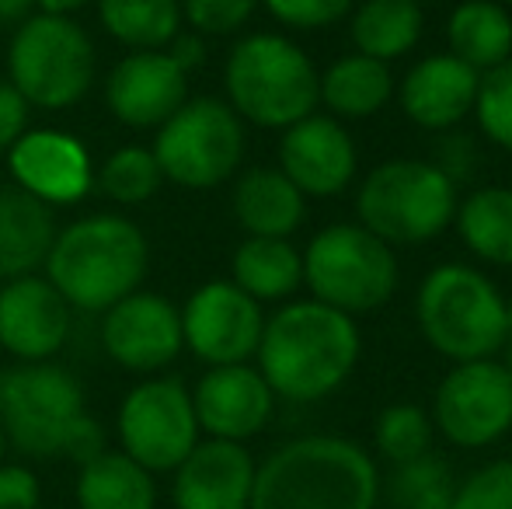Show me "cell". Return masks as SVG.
Instances as JSON below:
<instances>
[{
  "mask_svg": "<svg viewBox=\"0 0 512 509\" xmlns=\"http://www.w3.org/2000/svg\"><path fill=\"white\" fill-rule=\"evenodd\" d=\"M363 353L356 318L317 300H293L265 318L258 374L286 401H321L352 377Z\"/></svg>",
  "mask_w": 512,
  "mask_h": 509,
  "instance_id": "1",
  "label": "cell"
},
{
  "mask_svg": "<svg viewBox=\"0 0 512 509\" xmlns=\"http://www.w3.org/2000/svg\"><path fill=\"white\" fill-rule=\"evenodd\" d=\"M150 269V241L136 220L122 213H91L63 231L42 265L70 311L105 314L143 286Z\"/></svg>",
  "mask_w": 512,
  "mask_h": 509,
  "instance_id": "2",
  "label": "cell"
},
{
  "mask_svg": "<svg viewBox=\"0 0 512 509\" xmlns=\"http://www.w3.org/2000/svg\"><path fill=\"white\" fill-rule=\"evenodd\" d=\"M377 464L342 436H300L255 468L248 509H373Z\"/></svg>",
  "mask_w": 512,
  "mask_h": 509,
  "instance_id": "3",
  "label": "cell"
},
{
  "mask_svg": "<svg viewBox=\"0 0 512 509\" xmlns=\"http://www.w3.org/2000/svg\"><path fill=\"white\" fill-rule=\"evenodd\" d=\"M223 102L241 123L279 129L307 119L321 105V70L304 46L279 32H251L223 63Z\"/></svg>",
  "mask_w": 512,
  "mask_h": 509,
  "instance_id": "4",
  "label": "cell"
},
{
  "mask_svg": "<svg viewBox=\"0 0 512 509\" xmlns=\"http://www.w3.org/2000/svg\"><path fill=\"white\" fill-rule=\"evenodd\" d=\"M415 318L422 339L453 363L492 360L509 339L502 290L464 262H443L425 272Z\"/></svg>",
  "mask_w": 512,
  "mask_h": 509,
  "instance_id": "5",
  "label": "cell"
},
{
  "mask_svg": "<svg viewBox=\"0 0 512 509\" xmlns=\"http://www.w3.org/2000/svg\"><path fill=\"white\" fill-rule=\"evenodd\" d=\"M457 182L418 157H391L363 178L356 217L384 245H425L457 217Z\"/></svg>",
  "mask_w": 512,
  "mask_h": 509,
  "instance_id": "6",
  "label": "cell"
},
{
  "mask_svg": "<svg viewBox=\"0 0 512 509\" xmlns=\"http://www.w3.org/2000/svg\"><path fill=\"white\" fill-rule=\"evenodd\" d=\"M95 42L88 28L60 14H28L7 46V81L32 109L63 112L95 84Z\"/></svg>",
  "mask_w": 512,
  "mask_h": 509,
  "instance_id": "7",
  "label": "cell"
},
{
  "mask_svg": "<svg viewBox=\"0 0 512 509\" xmlns=\"http://www.w3.org/2000/svg\"><path fill=\"white\" fill-rule=\"evenodd\" d=\"M310 300L359 318L380 311L398 290V255L363 224H328L300 252Z\"/></svg>",
  "mask_w": 512,
  "mask_h": 509,
  "instance_id": "8",
  "label": "cell"
},
{
  "mask_svg": "<svg viewBox=\"0 0 512 509\" xmlns=\"http://www.w3.org/2000/svg\"><path fill=\"white\" fill-rule=\"evenodd\" d=\"M244 123L223 98H189L154 136V157L164 182L182 189H216L244 161Z\"/></svg>",
  "mask_w": 512,
  "mask_h": 509,
  "instance_id": "9",
  "label": "cell"
},
{
  "mask_svg": "<svg viewBox=\"0 0 512 509\" xmlns=\"http://www.w3.org/2000/svg\"><path fill=\"white\" fill-rule=\"evenodd\" d=\"M84 412V387L60 363H18L0 374V429L7 447L25 457H60Z\"/></svg>",
  "mask_w": 512,
  "mask_h": 509,
  "instance_id": "10",
  "label": "cell"
},
{
  "mask_svg": "<svg viewBox=\"0 0 512 509\" xmlns=\"http://www.w3.org/2000/svg\"><path fill=\"white\" fill-rule=\"evenodd\" d=\"M119 450L150 475L175 471L199 443L192 391L178 377H143L129 387L115 415Z\"/></svg>",
  "mask_w": 512,
  "mask_h": 509,
  "instance_id": "11",
  "label": "cell"
},
{
  "mask_svg": "<svg viewBox=\"0 0 512 509\" xmlns=\"http://www.w3.org/2000/svg\"><path fill=\"white\" fill-rule=\"evenodd\" d=\"M182 342L206 367H234L255 360L265 311L230 279H209L182 307Z\"/></svg>",
  "mask_w": 512,
  "mask_h": 509,
  "instance_id": "12",
  "label": "cell"
},
{
  "mask_svg": "<svg viewBox=\"0 0 512 509\" xmlns=\"http://www.w3.org/2000/svg\"><path fill=\"white\" fill-rule=\"evenodd\" d=\"M439 433L457 447H488L512 426V377L495 360L453 363L432 401Z\"/></svg>",
  "mask_w": 512,
  "mask_h": 509,
  "instance_id": "13",
  "label": "cell"
},
{
  "mask_svg": "<svg viewBox=\"0 0 512 509\" xmlns=\"http://www.w3.org/2000/svg\"><path fill=\"white\" fill-rule=\"evenodd\" d=\"M102 349L129 374L157 377L178 360L182 314L154 290H133L102 314Z\"/></svg>",
  "mask_w": 512,
  "mask_h": 509,
  "instance_id": "14",
  "label": "cell"
},
{
  "mask_svg": "<svg viewBox=\"0 0 512 509\" xmlns=\"http://www.w3.org/2000/svg\"><path fill=\"white\" fill-rule=\"evenodd\" d=\"M7 168H11V185L46 203L49 210L77 206L95 189L91 150L84 147L81 136L67 129H25L7 150Z\"/></svg>",
  "mask_w": 512,
  "mask_h": 509,
  "instance_id": "15",
  "label": "cell"
},
{
  "mask_svg": "<svg viewBox=\"0 0 512 509\" xmlns=\"http://www.w3.org/2000/svg\"><path fill=\"white\" fill-rule=\"evenodd\" d=\"M189 102V74L168 49L126 53L105 77V109L129 129H161Z\"/></svg>",
  "mask_w": 512,
  "mask_h": 509,
  "instance_id": "16",
  "label": "cell"
},
{
  "mask_svg": "<svg viewBox=\"0 0 512 509\" xmlns=\"http://www.w3.org/2000/svg\"><path fill=\"white\" fill-rule=\"evenodd\" d=\"M359 168L356 140L345 123L328 112H310L307 119L286 126L279 136V171L304 192L307 199L342 196Z\"/></svg>",
  "mask_w": 512,
  "mask_h": 509,
  "instance_id": "17",
  "label": "cell"
},
{
  "mask_svg": "<svg viewBox=\"0 0 512 509\" xmlns=\"http://www.w3.org/2000/svg\"><path fill=\"white\" fill-rule=\"evenodd\" d=\"M74 311L46 276L0 286V349L18 363H49L70 339Z\"/></svg>",
  "mask_w": 512,
  "mask_h": 509,
  "instance_id": "18",
  "label": "cell"
},
{
  "mask_svg": "<svg viewBox=\"0 0 512 509\" xmlns=\"http://www.w3.org/2000/svg\"><path fill=\"white\" fill-rule=\"evenodd\" d=\"M189 391L199 433H206L209 440L244 443L262 433L276 412V394L251 363L206 367L199 384Z\"/></svg>",
  "mask_w": 512,
  "mask_h": 509,
  "instance_id": "19",
  "label": "cell"
},
{
  "mask_svg": "<svg viewBox=\"0 0 512 509\" xmlns=\"http://www.w3.org/2000/svg\"><path fill=\"white\" fill-rule=\"evenodd\" d=\"M255 468V457L244 443L206 436L171 471V503L175 509H248Z\"/></svg>",
  "mask_w": 512,
  "mask_h": 509,
  "instance_id": "20",
  "label": "cell"
},
{
  "mask_svg": "<svg viewBox=\"0 0 512 509\" xmlns=\"http://www.w3.org/2000/svg\"><path fill=\"white\" fill-rule=\"evenodd\" d=\"M481 74L450 53L422 56L398 84L401 112L418 129L450 133L474 112Z\"/></svg>",
  "mask_w": 512,
  "mask_h": 509,
  "instance_id": "21",
  "label": "cell"
},
{
  "mask_svg": "<svg viewBox=\"0 0 512 509\" xmlns=\"http://www.w3.org/2000/svg\"><path fill=\"white\" fill-rule=\"evenodd\" d=\"M56 231L60 227L46 203L18 185H0V283L35 276L46 265Z\"/></svg>",
  "mask_w": 512,
  "mask_h": 509,
  "instance_id": "22",
  "label": "cell"
},
{
  "mask_svg": "<svg viewBox=\"0 0 512 509\" xmlns=\"http://www.w3.org/2000/svg\"><path fill=\"white\" fill-rule=\"evenodd\" d=\"M230 206L248 238H290L307 217V196L279 168L241 171Z\"/></svg>",
  "mask_w": 512,
  "mask_h": 509,
  "instance_id": "23",
  "label": "cell"
},
{
  "mask_svg": "<svg viewBox=\"0 0 512 509\" xmlns=\"http://www.w3.org/2000/svg\"><path fill=\"white\" fill-rule=\"evenodd\" d=\"M446 53L485 74L512 60V11L499 0H460L446 18Z\"/></svg>",
  "mask_w": 512,
  "mask_h": 509,
  "instance_id": "24",
  "label": "cell"
},
{
  "mask_svg": "<svg viewBox=\"0 0 512 509\" xmlns=\"http://www.w3.org/2000/svg\"><path fill=\"white\" fill-rule=\"evenodd\" d=\"M230 283L258 304H279L304 286V258L290 238H244L230 258Z\"/></svg>",
  "mask_w": 512,
  "mask_h": 509,
  "instance_id": "25",
  "label": "cell"
},
{
  "mask_svg": "<svg viewBox=\"0 0 512 509\" xmlns=\"http://www.w3.org/2000/svg\"><path fill=\"white\" fill-rule=\"evenodd\" d=\"M394 98L391 63L370 60L363 53L338 56L321 74V105L331 119H370Z\"/></svg>",
  "mask_w": 512,
  "mask_h": 509,
  "instance_id": "26",
  "label": "cell"
},
{
  "mask_svg": "<svg viewBox=\"0 0 512 509\" xmlns=\"http://www.w3.org/2000/svg\"><path fill=\"white\" fill-rule=\"evenodd\" d=\"M77 509H157V482L147 468L108 447L77 468Z\"/></svg>",
  "mask_w": 512,
  "mask_h": 509,
  "instance_id": "27",
  "label": "cell"
},
{
  "mask_svg": "<svg viewBox=\"0 0 512 509\" xmlns=\"http://www.w3.org/2000/svg\"><path fill=\"white\" fill-rule=\"evenodd\" d=\"M352 46L370 60L391 63L418 46L425 28L422 4L415 0H363L352 7Z\"/></svg>",
  "mask_w": 512,
  "mask_h": 509,
  "instance_id": "28",
  "label": "cell"
},
{
  "mask_svg": "<svg viewBox=\"0 0 512 509\" xmlns=\"http://www.w3.org/2000/svg\"><path fill=\"white\" fill-rule=\"evenodd\" d=\"M460 241L471 255L488 265L512 269V189L509 185H485L457 203L453 217Z\"/></svg>",
  "mask_w": 512,
  "mask_h": 509,
  "instance_id": "29",
  "label": "cell"
},
{
  "mask_svg": "<svg viewBox=\"0 0 512 509\" xmlns=\"http://www.w3.org/2000/svg\"><path fill=\"white\" fill-rule=\"evenodd\" d=\"M98 21L129 53L168 49L185 28L178 0H98Z\"/></svg>",
  "mask_w": 512,
  "mask_h": 509,
  "instance_id": "30",
  "label": "cell"
},
{
  "mask_svg": "<svg viewBox=\"0 0 512 509\" xmlns=\"http://www.w3.org/2000/svg\"><path fill=\"white\" fill-rule=\"evenodd\" d=\"M95 185L115 206H140L157 196V189L164 185V175H161V168H157L154 150L140 147V143H129V147L112 150V154L98 164Z\"/></svg>",
  "mask_w": 512,
  "mask_h": 509,
  "instance_id": "31",
  "label": "cell"
},
{
  "mask_svg": "<svg viewBox=\"0 0 512 509\" xmlns=\"http://www.w3.org/2000/svg\"><path fill=\"white\" fill-rule=\"evenodd\" d=\"M387 492H391L394 509H453L457 482L439 457L425 454L418 461L398 464Z\"/></svg>",
  "mask_w": 512,
  "mask_h": 509,
  "instance_id": "32",
  "label": "cell"
},
{
  "mask_svg": "<svg viewBox=\"0 0 512 509\" xmlns=\"http://www.w3.org/2000/svg\"><path fill=\"white\" fill-rule=\"evenodd\" d=\"M373 440L387 461H418L432 447V419L418 405H391L380 412L377 426H373Z\"/></svg>",
  "mask_w": 512,
  "mask_h": 509,
  "instance_id": "33",
  "label": "cell"
},
{
  "mask_svg": "<svg viewBox=\"0 0 512 509\" xmlns=\"http://www.w3.org/2000/svg\"><path fill=\"white\" fill-rule=\"evenodd\" d=\"M471 116L478 119L481 136L512 154V60L481 74Z\"/></svg>",
  "mask_w": 512,
  "mask_h": 509,
  "instance_id": "34",
  "label": "cell"
},
{
  "mask_svg": "<svg viewBox=\"0 0 512 509\" xmlns=\"http://www.w3.org/2000/svg\"><path fill=\"white\" fill-rule=\"evenodd\" d=\"M182 4V21L189 25V32L196 35H237L255 11L262 7V0H178Z\"/></svg>",
  "mask_w": 512,
  "mask_h": 509,
  "instance_id": "35",
  "label": "cell"
},
{
  "mask_svg": "<svg viewBox=\"0 0 512 509\" xmlns=\"http://www.w3.org/2000/svg\"><path fill=\"white\" fill-rule=\"evenodd\" d=\"M262 7L293 32H321L345 21L356 0H262Z\"/></svg>",
  "mask_w": 512,
  "mask_h": 509,
  "instance_id": "36",
  "label": "cell"
},
{
  "mask_svg": "<svg viewBox=\"0 0 512 509\" xmlns=\"http://www.w3.org/2000/svg\"><path fill=\"white\" fill-rule=\"evenodd\" d=\"M453 509H512V461L474 471L453 496Z\"/></svg>",
  "mask_w": 512,
  "mask_h": 509,
  "instance_id": "37",
  "label": "cell"
},
{
  "mask_svg": "<svg viewBox=\"0 0 512 509\" xmlns=\"http://www.w3.org/2000/svg\"><path fill=\"white\" fill-rule=\"evenodd\" d=\"M39 475L25 464H0V509H39Z\"/></svg>",
  "mask_w": 512,
  "mask_h": 509,
  "instance_id": "38",
  "label": "cell"
},
{
  "mask_svg": "<svg viewBox=\"0 0 512 509\" xmlns=\"http://www.w3.org/2000/svg\"><path fill=\"white\" fill-rule=\"evenodd\" d=\"M105 450H108L105 426L91 412H84L81 419H77L74 426H70L67 443H63V454L60 457H67V461H74L77 468H81V464L95 461V457L105 454Z\"/></svg>",
  "mask_w": 512,
  "mask_h": 509,
  "instance_id": "39",
  "label": "cell"
},
{
  "mask_svg": "<svg viewBox=\"0 0 512 509\" xmlns=\"http://www.w3.org/2000/svg\"><path fill=\"white\" fill-rule=\"evenodd\" d=\"M28 116H32V105L14 91L11 81H0V154L11 150L14 140L28 129Z\"/></svg>",
  "mask_w": 512,
  "mask_h": 509,
  "instance_id": "40",
  "label": "cell"
},
{
  "mask_svg": "<svg viewBox=\"0 0 512 509\" xmlns=\"http://www.w3.org/2000/svg\"><path fill=\"white\" fill-rule=\"evenodd\" d=\"M474 161H478V154H474V143L471 136H460V133H450L443 143H439L436 157H432V164H436L443 175H450L453 182H460V178H467L474 171Z\"/></svg>",
  "mask_w": 512,
  "mask_h": 509,
  "instance_id": "41",
  "label": "cell"
},
{
  "mask_svg": "<svg viewBox=\"0 0 512 509\" xmlns=\"http://www.w3.org/2000/svg\"><path fill=\"white\" fill-rule=\"evenodd\" d=\"M168 56L178 63V67L185 70V74H192V70L203 67V63H206V42H203V35H196V32H178L175 39H171V46H168Z\"/></svg>",
  "mask_w": 512,
  "mask_h": 509,
  "instance_id": "42",
  "label": "cell"
},
{
  "mask_svg": "<svg viewBox=\"0 0 512 509\" xmlns=\"http://www.w3.org/2000/svg\"><path fill=\"white\" fill-rule=\"evenodd\" d=\"M35 0H0V25H21L32 14Z\"/></svg>",
  "mask_w": 512,
  "mask_h": 509,
  "instance_id": "43",
  "label": "cell"
},
{
  "mask_svg": "<svg viewBox=\"0 0 512 509\" xmlns=\"http://www.w3.org/2000/svg\"><path fill=\"white\" fill-rule=\"evenodd\" d=\"M88 0H35L39 14H60V18H74Z\"/></svg>",
  "mask_w": 512,
  "mask_h": 509,
  "instance_id": "44",
  "label": "cell"
},
{
  "mask_svg": "<svg viewBox=\"0 0 512 509\" xmlns=\"http://www.w3.org/2000/svg\"><path fill=\"white\" fill-rule=\"evenodd\" d=\"M506 335L512 339V297H506Z\"/></svg>",
  "mask_w": 512,
  "mask_h": 509,
  "instance_id": "45",
  "label": "cell"
},
{
  "mask_svg": "<svg viewBox=\"0 0 512 509\" xmlns=\"http://www.w3.org/2000/svg\"><path fill=\"white\" fill-rule=\"evenodd\" d=\"M4 454H7V440H4V429H0V464H4Z\"/></svg>",
  "mask_w": 512,
  "mask_h": 509,
  "instance_id": "46",
  "label": "cell"
},
{
  "mask_svg": "<svg viewBox=\"0 0 512 509\" xmlns=\"http://www.w3.org/2000/svg\"><path fill=\"white\" fill-rule=\"evenodd\" d=\"M502 367L509 370V377H512V349H509V356H506V363H502Z\"/></svg>",
  "mask_w": 512,
  "mask_h": 509,
  "instance_id": "47",
  "label": "cell"
},
{
  "mask_svg": "<svg viewBox=\"0 0 512 509\" xmlns=\"http://www.w3.org/2000/svg\"><path fill=\"white\" fill-rule=\"evenodd\" d=\"M499 4H502V7H509V11H512V0H499Z\"/></svg>",
  "mask_w": 512,
  "mask_h": 509,
  "instance_id": "48",
  "label": "cell"
},
{
  "mask_svg": "<svg viewBox=\"0 0 512 509\" xmlns=\"http://www.w3.org/2000/svg\"><path fill=\"white\" fill-rule=\"evenodd\" d=\"M415 4H425V0H415Z\"/></svg>",
  "mask_w": 512,
  "mask_h": 509,
  "instance_id": "49",
  "label": "cell"
},
{
  "mask_svg": "<svg viewBox=\"0 0 512 509\" xmlns=\"http://www.w3.org/2000/svg\"><path fill=\"white\" fill-rule=\"evenodd\" d=\"M0 374H4V370H0Z\"/></svg>",
  "mask_w": 512,
  "mask_h": 509,
  "instance_id": "50",
  "label": "cell"
}]
</instances>
